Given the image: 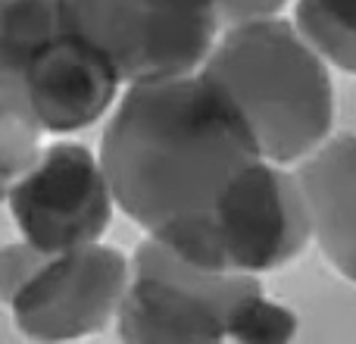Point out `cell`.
<instances>
[{
	"label": "cell",
	"mask_w": 356,
	"mask_h": 344,
	"mask_svg": "<svg viewBox=\"0 0 356 344\" xmlns=\"http://www.w3.org/2000/svg\"><path fill=\"white\" fill-rule=\"evenodd\" d=\"M257 160L250 125L200 72L129 85L100 138L116 207L197 266L222 197Z\"/></svg>",
	"instance_id": "6da1fadb"
},
{
	"label": "cell",
	"mask_w": 356,
	"mask_h": 344,
	"mask_svg": "<svg viewBox=\"0 0 356 344\" xmlns=\"http://www.w3.org/2000/svg\"><path fill=\"white\" fill-rule=\"evenodd\" d=\"M197 72L238 107L259 154L278 166H297L332 135L328 63L288 19L222 29Z\"/></svg>",
	"instance_id": "7a4b0ae2"
},
{
	"label": "cell",
	"mask_w": 356,
	"mask_h": 344,
	"mask_svg": "<svg viewBox=\"0 0 356 344\" xmlns=\"http://www.w3.org/2000/svg\"><path fill=\"white\" fill-rule=\"evenodd\" d=\"M116 326L135 344H284L297 335V316L269 301L250 272L207 269L147 238L131 257Z\"/></svg>",
	"instance_id": "3957f363"
},
{
	"label": "cell",
	"mask_w": 356,
	"mask_h": 344,
	"mask_svg": "<svg viewBox=\"0 0 356 344\" xmlns=\"http://www.w3.org/2000/svg\"><path fill=\"white\" fill-rule=\"evenodd\" d=\"M63 19L122 85L197 72L222 31L216 10L200 0H63Z\"/></svg>",
	"instance_id": "277c9868"
},
{
	"label": "cell",
	"mask_w": 356,
	"mask_h": 344,
	"mask_svg": "<svg viewBox=\"0 0 356 344\" xmlns=\"http://www.w3.org/2000/svg\"><path fill=\"white\" fill-rule=\"evenodd\" d=\"M313 241L307 197L288 166L272 160L250 163L228 188L209 222L207 269L275 272L297 260Z\"/></svg>",
	"instance_id": "5b68a950"
},
{
	"label": "cell",
	"mask_w": 356,
	"mask_h": 344,
	"mask_svg": "<svg viewBox=\"0 0 356 344\" xmlns=\"http://www.w3.org/2000/svg\"><path fill=\"white\" fill-rule=\"evenodd\" d=\"M6 203L22 238L44 253L97 244L116 210L100 157L75 141L41 148L35 163L13 182Z\"/></svg>",
	"instance_id": "8992f818"
},
{
	"label": "cell",
	"mask_w": 356,
	"mask_h": 344,
	"mask_svg": "<svg viewBox=\"0 0 356 344\" xmlns=\"http://www.w3.org/2000/svg\"><path fill=\"white\" fill-rule=\"evenodd\" d=\"M129 282L131 260L97 241L47 257L10 310L25 338L79 341L116 320Z\"/></svg>",
	"instance_id": "52a82bcc"
},
{
	"label": "cell",
	"mask_w": 356,
	"mask_h": 344,
	"mask_svg": "<svg viewBox=\"0 0 356 344\" xmlns=\"http://www.w3.org/2000/svg\"><path fill=\"white\" fill-rule=\"evenodd\" d=\"M22 81L41 129L54 135L81 132L104 119L122 88L110 63L69 25L31 50Z\"/></svg>",
	"instance_id": "ba28073f"
},
{
	"label": "cell",
	"mask_w": 356,
	"mask_h": 344,
	"mask_svg": "<svg viewBox=\"0 0 356 344\" xmlns=\"http://www.w3.org/2000/svg\"><path fill=\"white\" fill-rule=\"evenodd\" d=\"M325 263L356 285V135H328L294 169Z\"/></svg>",
	"instance_id": "9c48e42d"
},
{
	"label": "cell",
	"mask_w": 356,
	"mask_h": 344,
	"mask_svg": "<svg viewBox=\"0 0 356 344\" xmlns=\"http://www.w3.org/2000/svg\"><path fill=\"white\" fill-rule=\"evenodd\" d=\"M41 135L44 129L31 110L22 72L0 56V203L41 154Z\"/></svg>",
	"instance_id": "30bf717a"
},
{
	"label": "cell",
	"mask_w": 356,
	"mask_h": 344,
	"mask_svg": "<svg viewBox=\"0 0 356 344\" xmlns=\"http://www.w3.org/2000/svg\"><path fill=\"white\" fill-rule=\"evenodd\" d=\"M294 29L328 66L356 75V0H297Z\"/></svg>",
	"instance_id": "8fae6325"
},
{
	"label": "cell",
	"mask_w": 356,
	"mask_h": 344,
	"mask_svg": "<svg viewBox=\"0 0 356 344\" xmlns=\"http://www.w3.org/2000/svg\"><path fill=\"white\" fill-rule=\"evenodd\" d=\"M63 25V0H0V56L22 72L31 50Z\"/></svg>",
	"instance_id": "7c38bea8"
},
{
	"label": "cell",
	"mask_w": 356,
	"mask_h": 344,
	"mask_svg": "<svg viewBox=\"0 0 356 344\" xmlns=\"http://www.w3.org/2000/svg\"><path fill=\"white\" fill-rule=\"evenodd\" d=\"M47 257H54V253L38 251L25 238L16 241V244L0 247V301L10 304L31 282V276L47 263Z\"/></svg>",
	"instance_id": "4fadbf2b"
},
{
	"label": "cell",
	"mask_w": 356,
	"mask_h": 344,
	"mask_svg": "<svg viewBox=\"0 0 356 344\" xmlns=\"http://www.w3.org/2000/svg\"><path fill=\"white\" fill-rule=\"evenodd\" d=\"M284 3H288V0H219V6H216L219 29L257 22V19H272L282 13Z\"/></svg>",
	"instance_id": "5bb4252c"
},
{
	"label": "cell",
	"mask_w": 356,
	"mask_h": 344,
	"mask_svg": "<svg viewBox=\"0 0 356 344\" xmlns=\"http://www.w3.org/2000/svg\"><path fill=\"white\" fill-rule=\"evenodd\" d=\"M200 3H207V6H213V10H216V6H219V0H200Z\"/></svg>",
	"instance_id": "9a60e30c"
}]
</instances>
